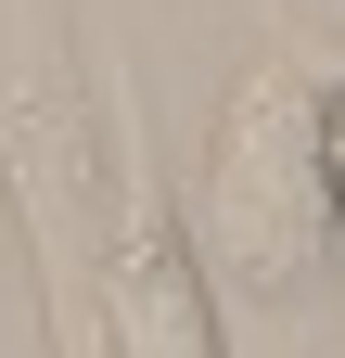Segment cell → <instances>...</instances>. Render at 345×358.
<instances>
[{
  "label": "cell",
  "mask_w": 345,
  "mask_h": 358,
  "mask_svg": "<svg viewBox=\"0 0 345 358\" xmlns=\"http://www.w3.org/2000/svg\"><path fill=\"white\" fill-rule=\"evenodd\" d=\"M0 179H13V231H26V282H38V345H52V358H115L103 307H90V268H64V217H52V128H38V115H13Z\"/></svg>",
  "instance_id": "3"
},
{
  "label": "cell",
  "mask_w": 345,
  "mask_h": 358,
  "mask_svg": "<svg viewBox=\"0 0 345 358\" xmlns=\"http://www.w3.org/2000/svg\"><path fill=\"white\" fill-rule=\"evenodd\" d=\"M320 179H332V217H345V77H320Z\"/></svg>",
  "instance_id": "4"
},
{
  "label": "cell",
  "mask_w": 345,
  "mask_h": 358,
  "mask_svg": "<svg viewBox=\"0 0 345 358\" xmlns=\"http://www.w3.org/2000/svg\"><path fill=\"white\" fill-rule=\"evenodd\" d=\"M90 307H103L115 358H230V294H218V268H205L192 217H166V205L115 217V243L90 268Z\"/></svg>",
  "instance_id": "2"
},
{
  "label": "cell",
  "mask_w": 345,
  "mask_h": 358,
  "mask_svg": "<svg viewBox=\"0 0 345 358\" xmlns=\"http://www.w3.org/2000/svg\"><path fill=\"white\" fill-rule=\"evenodd\" d=\"M192 243L218 268V294L243 307H320L345 268V217L320 179V77L294 52H256L218 90V128H205L192 166Z\"/></svg>",
  "instance_id": "1"
}]
</instances>
